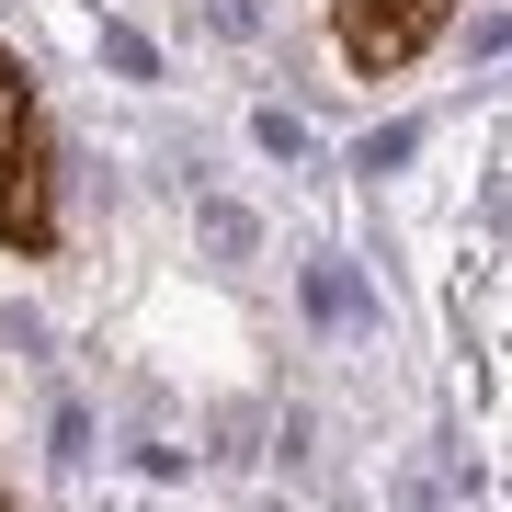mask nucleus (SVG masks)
<instances>
[{
	"label": "nucleus",
	"mask_w": 512,
	"mask_h": 512,
	"mask_svg": "<svg viewBox=\"0 0 512 512\" xmlns=\"http://www.w3.org/2000/svg\"><path fill=\"white\" fill-rule=\"evenodd\" d=\"M0 251L12 262H46L57 251V148H46V103H35V69L0 46Z\"/></svg>",
	"instance_id": "1"
},
{
	"label": "nucleus",
	"mask_w": 512,
	"mask_h": 512,
	"mask_svg": "<svg viewBox=\"0 0 512 512\" xmlns=\"http://www.w3.org/2000/svg\"><path fill=\"white\" fill-rule=\"evenodd\" d=\"M456 12H467V0H330V46H342L365 80H399L410 57L444 46Z\"/></svg>",
	"instance_id": "2"
},
{
	"label": "nucleus",
	"mask_w": 512,
	"mask_h": 512,
	"mask_svg": "<svg viewBox=\"0 0 512 512\" xmlns=\"http://www.w3.org/2000/svg\"><path fill=\"white\" fill-rule=\"evenodd\" d=\"M0 512H12V501H0Z\"/></svg>",
	"instance_id": "3"
}]
</instances>
